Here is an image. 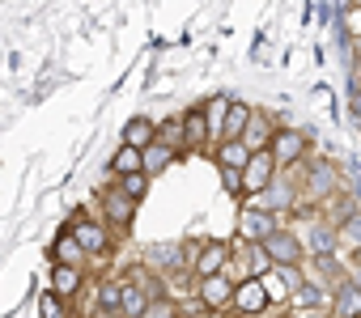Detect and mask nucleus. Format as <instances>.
Wrapping results in <instances>:
<instances>
[{"instance_id":"1","label":"nucleus","mask_w":361,"mask_h":318,"mask_svg":"<svg viewBox=\"0 0 361 318\" xmlns=\"http://www.w3.org/2000/svg\"><path fill=\"white\" fill-rule=\"evenodd\" d=\"M306 148H310V140H306V132H298V127H281V132H272V140H268V157H272L276 170L302 162Z\"/></svg>"},{"instance_id":"2","label":"nucleus","mask_w":361,"mask_h":318,"mask_svg":"<svg viewBox=\"0 0 361 318\" xmlns=\"http://www.w3.org/2000/svg\"><path fill=\"white\" fill-rule=\"evenodd\" d=\"M259 250H264V259H268V263H281V267H298V263H302V255H306L302 238H298V234H289V229H272V234L259 242Z\"/></svg>"},{"instance_id":"3","label":"nucleus","mask_w":361,"mask_h":318,"mask_svg":"<svg viewBox=\"0 0 361 318\" xmlns=\"http://www.w3.org/2000/svg\"><path fill=\"white\" fill-rule=\"evenodd\" d=\"M238 179H243V196H264V191H268V183L276 179L272 157H268V153H251Z\"/></svg>"},{"instance_id":"4","label":"nucleus","mask_w":361,"mask_h":318,"mask_svg":"<svg viewBox=\"0 0 361 318\" xmlns=\"http://www.w3.org/2000/svg\"><path fill=\"white\" fill-rule=\"evenodd\" d=\"M234 310L238 314H264L268 310V284H264V276H243L238 284H234Z\"/></svg>"},{"instance_id":"5","label":"nucleus","mask_w":361,"mask_h":318,"mask_svg":"<svg viewBox=\"0 0 361 318\" xmlns=\"http://www.w3.org/2000/svg\"><path fill=\"white\" fill-rule=\"evenodd\" d=\"M298 204V183L289 179V174H276L272 183H268V191H264V212L272 217V212H285V208H293Z\"/></svg>"},{"instance_id":"6","label":"nucleus","mask_w":361,"mask_h":318,"mask_svg":"<svg viewBox=\"0 0 361 318\" xmlns=\"http://www.w3.org/2000/svg\"><path fill=\"white\" fill-rule=\"evenodd\" d=\"M102 208H106V221L119 225V229H128L132 217H136V204H132L119 187H106V191H102Z\"/></svg>"},{"instance_id":"7","label":"nucleus","mask_w":361,"mask_h":318,"mask_svg":"<svg viewBox=\"0 0 361 318\" xmlns=\"http://www.w3.org/2000/svg\"><path fill=\"white\" fill-rule=\"evenodd\" d=\"M230 255H234L230 242H209V246L196 255V276H200V280H204V276H221V267L230 263Z\"/></svg>"},{"instance_id":"8","label":"nucleus","mask_w":361,"mask_h":318,"mask_svg":"<svg viewBox=\"0 0 361 318\" xmlns=\"http://www.w3.org/2000/svg\"><path fill=\"white\" fill-rule=\"evenodd\" d=\"M243 148L247 153H268V140H272V127H268V119L259 115V110H251V119H247V127H243Z\"/></svg>"},{"instance_id":"9","label":"nucleus","mask_w":361,"mask_h":318,"mask_svg":"<svg viewBox=\"0 0 361 318\" xmlns=\"http://www.w3.org/2000/svg\"><path fill=\"white\" fill-rule=\"evenodd\" d=\"M68 238L81 246V255H102V250H106V229L94 225V221H77Z\"/></svg>"},{"instance_id":"10","label":"nucleus","mask_w":361,"mask_h":318,"mask_svg":"<svg viewBox=\"0 0 361 318\" xmlns=\"http://www.w3.org/2000/svg\"><path fill=\"white\" fill-rule=\"evenodd\" d=\"M331 191H336V170L327 162H314L306 174V200H327Z\"/></svg>"},{"instance_id":"11","label":"nucleus","mask_w":361,"mask_h":318,"mask_svg":"<svg viewBox=\"0 0 361 318\" xmlns=\"http://www.w3.org/2000/svg\"><path fill=\"white\" fill-rule=\"evenodd\" d=\"M153 140H157V123H153V119L136 115V119L123 123V144H128V148H149Z\"/></svg>"},{"instance_id":"12","label":"nucleus","mask_w":361,"mask_h":318,"mask_svg":"<svg viewBox=\"0 0 361 318\" xmlns=\"http://www.w3.org/2000/svg\"><path fill=\"white\" fill-rule=\"evenodd\" d=\"M230 297H234V280H230V276H204V280H200V301H204V305L221 310Z\"/></svg>"},{"instance_id":"13","label":"nucleus","mask_w":361,"mask_h":318,"mask_svg":"<svg viewBox=\"0 0 361 318\" xmlns=\"http://www.w3.org/2000/svg\"><path fill=\"white\" fill-rule=\"evenodd\" d=\"M331 305H336V318H361V288L353 280H340Z\"/></svg>"},{"instance_id":"14","label":"nucleus","mask_w":361,"mask_h":318,"mask_svg":"<svg viewBox=\"0 0 361 318\" xmlns=\"http://www.w3.org/2000/svg\"><path fill=\"white\" fill-rule=\"evenodd\" d=\"M272 229H276V221H272L264 208H243V238H251V242L259 246Z\"/></svg>"},{"instance_id":"15","label":"nucleus","mask_w":361,"mask_h":318,"mask_svg":"<svg viewBox=\"0 0 361 318\" xmlns=\"http://www.w3.org/2000/svg\"><path fill=\"white\" fill-rule=\"evenodd\" d=\"M247 148H243V140H221V148H217V166H221V174H243V166H247Z\"/></svg>"},{"instance_id":"16","label":"nucleus","mask_w":361,"mask_h":318,"mask_svg":"<svg viewBox=\"0 0 361 318\" xmlns=\"http://www.w3.org/2000/svg\"><path fill=\"white\" fill-rule=\"evenodd\" d=\"M174 162V148H166V144H149V148H140V174L149 179V174H161L166 166Z\"/></svg>"},{"instance_id":"17","label":"nucleus","mask_w":361,"mask_h":318,"mask_svg":"<svg viewBox=\"0 0 361 318\" xmlns=\"http://www.w3.org/2000/svg\"><path fill=\"white\" fill-rule=\"evenodd\" d=\"M145 305H149L145 288H136V284H119V310H115V318H140Z\"/></svg>"},{"instance_id":"18","label":"nucleus","mask_w":361,"mask_h":318,"mask_svg":"<svg viewBox=\"0 0 361 318\" xmlns=\"http://www.w3.org/2000/svg\"><path fill=\"white\" fill-rule=\"evenodd\" d=\"M204 136H209L204 106H192V110L183 115V144H188V148H196V144H204Z\"/></svg>"},{"instance_id":"19","label":"nucleus","mask_w":361,"mask_h":318,"mask_svg":"<svg viewBox=\"0 0 361 318\" xmlns=\"http://www.w3.org/2000/svg\"><path fill=\"white\" fill-rule=\"evenodd\" d=\"M247 119H251V106L247 102H230L226 106V123H221V140H238L243 127H247Z\"/></svg>"},{"instance_id":"20","label":"nucleus","mask_w":361,"mask_h":318,"mask_svg":"<svg viewBox=\"0 0 361 318\" xmlns=\"http://www.w3.org/2000/svg\"><path fill=\"white\" fill-rule=\"evenodd\" d=\"M306 242H310L314 259H319V255H331V250H336V229H331L327 221H314V225H310V234H306Z\"/></svg>"},{"instance_id":"21","label":"nucleus","mask_w":361,"mask_h":318,"mask_svg":"<svg viewBox=\"0 0 361 318\" xmlns=\"http://www.w3.org/2000/svg\"><path fill=\"white\" fill-rule=\"evenodd\" d=\"M111 170L119 174V179H128V174H140V148H119L115 157H111Z\"/></svg>"},{"instance_id":"22","label":"nucleus","mask_w":361,"mask_h":318,"mask_svg":"<svg viewBox=\"0 0 361 318\" xmlns=\"http://www.w3.org/2000/svg\"><path fill=\"white\" fill-rule=\"evenodd\" d=\"M51 288H56V293H64V297H73V293L81 288V272H77V267H60V263H56V272H51Z\"/></svg>"},{"instance_id":"23","label":"nucleus","mask_w":361,"mask_h":318,"mask_svg":"<svg viewBox=\"0 0 361 318\" xmlns=\"http://www.w3.org/2000/svg\"><path fill=\"white\" fill-rule=\"evenodd\" d=\"M149 263H157V267H178V263H183V250H178V242L153 246V250H149Z\"/></svg>"},{"instance_id":"24","label":"nucleus","mask_w":361,"mask_h":318,"mask_svg":"<svg viewBox=\"0 0 361 318\" xmlns=\"http://www.w3.org/2000/svg\"><path fill=\"white\" fill-rule=\"evenodd\" d=\"M98 305H102V318H111L119 310V280H102L98 284Z\"/></svg>"},{"instance_id":"25","label":"nucleus","mask_w":361,"mask_h":318,"mask_svg":"<svg viewBox=\"0 0 361 318\" xmlns=\"http://www.w3.org/2000/svg\"><path fill=\"white\" fill-rule=\"evenodd\" d=\"M293 301H298V310H319L323 305V288L319 284H298V293H293Z\"/></svg>"},{"instance_id":"26","label":"nucleus","mask_w":361,"mask_h":318,"mask_svg":"<svg viewBox=\"0 0 361 318\" xmlns=\"http://www.w3.org/2000/svg\"><path fill=\"white\" fill-rule=\"evenodd\" d=\"M115 187H119V191H123V196H128V200L136 204V200H140V196L149 191V179H145V174H128V179H119Z\"/></svg>"},{"instance_id":"27","label":"nucleus","mask_w":361,"mask_h":318,"mask_svg":"<svg viewBox=\"0 0 361 318\" xmlns=\"http://www.w3.org/2000/svg\"><path fill=\"white\" fill-rule=\"evenodd\" d=\"M56 259H60V267H77V263H81V246H77L73 238H60V246H56Z\"/></svg>"},{"instance_id":"28","label":"nucleus","mask_w":361,"mask_h":318,"mask_svg":"<svg viewBox=\"0 0 361 318\" xmlns=\"http://www.w3.org/2000/svg\"><path fill=\"white\" fill-rule=\"evenodd\" d=\"M140 318H178V310H174V301H166V297H153L149 305H145V314Z\"/></svg>"},{"instance_id":"29","label":"nucleus","mask_w":361,"mask_h":318,"mask_svg":"<svg viewBox=\"0 0 361 318\" xmlns=\"http://www.w3.org/2000/svg\"><path fill=\"white\" fill-rule=\"evenodd\" d=\"M336 238H344V242H353V250L361 246V208H357V217H353L348 225H340V229H336Z\"/></svg>"},{"instance_id":"30","label":"nucleus","mask_w":361,"mask_h":318,"mask_svg":"<svg viewBox=\"0 0 361 318\" xmlns=\"http://www.w3.org/2000/svg\"><path fill=\"white\" fill-rule=\"evenodd\" d=\"M314 263H319V272H323V276H327V280H336V284H340V263H336V259H331V255H319V259H314Z\"/></svg>"},{"instance_id":"31","label":"nucleus","mask_w":361,"mask_h":318,"mask_svg":"<svg viewBox=\"0 0 361 318\" xmlns=\"http://www.w3.org/2000/svg\"><path fill=\"white\" fill-rule=\"evenodd\" d=\"M43 310H47V318H64V310H60L56 297H43Z\"/></svg>"},{"instance_id":"32","label":"nucleus","mask_w":361,"mask_h":318,"mask_svg":"<svg viewBox=\"0 0 361 318\" xmlns=\"http://www.w3.org/2000/svg\"><path fill=\"white\" fill-rule=\"evenodd\" d=\"M348 106H353V115L361 119V94H357V89H353V102H348Z\"/></svg>"},{"instance_id":"33","label":"nucleus","mask_w":361,"mask_h":318,"mask_svg":"<svg viewBox=\"0 0 361 318\" xmlns=\"http://www.w3.org/2000/svg\"><path fill=\"white\" fill-rule=\"evenodd\" d=\"M353 89H357V94H361V77H357V81H353Z\"/></svg>"},{"instance_id":"34","label":"nucleus","mask_w":361,"mask_h":318,"mask_svg":"<svg viewBox=\"0 0 361 318\" xmlns=\"http://www.w3.org/2000/svg\"><path fill=\"white\" fill-rule=\"evenodd\" d=\"M353 259H357V263H361V246H357V250H353Z\"/></svg>"},{"instance_id":"35","label":"nucleus","mask_w":361,"mask_h":318,"mask_svg":"<svg viewBox=\"0 0 361 318\" xmlns=\"http://www.w3.org/2000/svg\"><path fill=\"white\" fill-rule=\"evenodd\" d=\"M353 284H357V288H361V272H357V280H353Z\"/></svg>"},{"instance_id":"36","label":"nucleus","mask_w":361,"mask_h":318,"mask_svg":"<svg viewBox=\"0 0 361 318\" xmlns=\"http://www.w3.org/2000/svg\"><path fill=\"white\" fill-rule=\"evenodd\" d=\"M111 318H115V314H111Z\"/></svg>"}]
</instances>
